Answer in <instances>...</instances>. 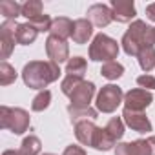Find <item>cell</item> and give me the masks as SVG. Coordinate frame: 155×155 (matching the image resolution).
Segmentation results:
<instances>
[{
    "label": "cell",
    "mask_w": 155,
    "mask_h": 155,
    "mask_svg": "<svg viewBox=\"0 0 155 155\" xmlns=\"http://www.w3.org/2000/svg\"><path fill=\"white\" fill-rule=\"evenodd\" d=\"M60 77V68L58 64L48 60V62H42V60H33L29 64L24 66L22 69V79H24V84L33 88V90H42L55 82Z\"/></svg>",
    "instance_id": "obj_1"
},
{
    "label": "cell",
    "mask_w": 155,
    "mask_h": 155,
    "mask_svg": "<svg viewBox=\"0 0 155 155\" xmlns=\"http://www.w3.org/2000/svg\"><path fill=\"white\" fill-rule=\"evenodd\" d=\"M122 49L130 57H139V53L146 48H153L155 44V28L146 26L142 20L131 22L128 31L122 37Z\"/></svg>",
    "instance_id": "obj_2"
},
{
    "label": "cell",
    "mask_w": 155,
    "mask_h": 155,
    "mask_svg": "<svg viewBox=\"0 0 155 155\" xmlns=\"http://www.w3.org/2000/svg\"><path fill=\"white\" fill-rule=\"evenodd\" d=\"M60 88H62V93L69 97L71 108H90V102L95 95V84L84 79H79V77L66 75Z\"/></svg>",
    "instance_id": "obj_3"
},
{
    "label": "cell",
    "mask_w": 155,
    "mask_h": 155,
    "mask_svg": "<svg viewBox=\"0 0 155 155\" xmlns=\"http://www.w3.org/2000/svg\"><path fill=\"white\" fill-rule=\"evenodd\" d=\"M119 55V44L111 37L99 33L90 46V58L95 62H113Z\"/></svg>",
    "instance_id": "obj_4"
},
{
    "label": "cell",
    "mask_w": 155,
    "mask_h": 155,
    "mask_svg": "<svg viewBox=\"0 0 155 155\" xmlns=\"http://www.w3.org/2000/svg\"><path fill=\"white\" fill-rule=\"evenodd\" d=\"M0 126L15 135H20L29 128V113L22 108L2 106L0 108Z\"/></svg>",
    "instance_id": "obj_5"
},
{
    "label": "cell",
    "mask_w": 155,
    "mask_h": 155,
    "mask_svg": "<svg viewBox=\"0 0 155 155\" xmlns=\"http://www.w3.org/2000/svg\"><path fill=\"white\" fill-rule=\"evenodd\" d=\"M120 102H124L122 90L119 86H115V84H108V86H102V90L99 91L95 104H97V111L113 113Z\"/></svg>",
    "instance_id": "obj_6"
},
{
    "label": "cell",
    "mask_w": 155,
    "mask_h": 155,
    "mask_svg": "<svg viewBox=\"0 0 155 155\" xmlns=\"http://www.w3.org/2000/svg\"><path fill=\"white\" fill-rule=\"evenodd\" d=\"M115 155H155V135L135 142H120L115 148Z\"/></svg>",
    "instance_id": "obj_7"
},
{
    "label": "cell",
    "mask_w": 155,
    "mask_h": 155,
    "mask_svg": "<svg viewBox=\"0 0 155 155\" xmlns=\"http://www.w3.org/2000/svg\"><path fill=\"white\" fill-rule=\"evenodd\" d=\"M17 28H18V24L15 20H4L2 26H0V57L2 58H8L15 48Z\"/></svg>",
    "instance_id": "obj_8"
},
{
    "label": "cell",
    "mask_w": 155,
    "mask_h": 155,
    "mask_svg": "<svg viewBox=\"0 0 155 155\" xmlns=\"http://www.w3.org/2000/svg\"><path fill=\"white\" fill-rule=\"evenodd\" d=\"M153 102V95L148 90L137 88V90H130L124 95V108L131 110V111H144L150 104Z\"/></svg>",
    "instance_id": "obj_9"
},
{
    "label": "cell",
    "mask_w": 155,
    "mask_h": 155,
    "mask_svg": "<svg viewBox=\"0 0 155 155\" xmlns=\"http://www.w3.org/2000/svg\"><path fill=\"white\" fill-rule=\"evenodd\" d=\"M46 53L51 58V62H55L58 66L62 62L69 60V48H68L66 40H62L58 37H53V35H49L48 40H46Z\"/></svg>",
    "instance_id": "obj_10"
},
{
    "label": "cell",
    "mask_w": 155,
    "mask_h": 155,
    "mask_svg": "<svg viewBox=\"0 0 155 155\" xmlns=\"http://www.w3.org/2000/svg\"><path fill=\"white\" fill-rule=\"evenodd\" d=\"M122 120L128 128H131L133 131H139V133H146V131H151V122L148 120V117L144 115V111H131V110H126L122 111Z\"/></svg>",
    "instance_id": "obj_11"
},
{
    "label": "cell",
    "mask_w": 155,
    "mask_h": 155,
    "mask_svg": "<svg viewBox=\"0 0 155 155\" xmlns=\"http://www.w3.org/2000/svg\"><path fill=\"white\" fill-rule=\"evenodd\" d=\"M111 11L113 20L126 24L135 17V4L131 0H111Z\"/></svg>",
    "instance_id": "obj_12"
},
{
    "label": "cell",
    "mask_w": 155,
    "mask_h": 155,
    "mask_svg": "<svg viewBox=\"0 0 155 155\" xmlns=\"http://www.w3.org/2000/svg\"><path fill=\"white\" fill-rule=\"evenodd\" d=\"M88 17L97 28H106L113 20V11L104 4H93L88 9Z\"/></svg>",
    "instance_id": "obj_13"
},
{
    "label": "cell",
    "mask_w": 155,
    "mask_h": 155,
    "mask_svg": "<svg viewBox=\"0 0 155 155\" xmlns=\"http://www.w3.org/2000/svg\"><path fill=\"white\" fill-rule=\"evenodd\" d=\"M93 35V26L88 18H79L73 22V33L71 38L75 44H86Z\"/></svg>",
    "instance_id": "obj_14"
},
{
    "label": "cell",
    "mask_w": 155,
    "mask_h": 155,
    "mask_svg": "<svg viewBox=\"0 0 155 155\" xmlns=\"http://www.w3.org/2000/svg\"><path fill=\"white\" fill-rule=\"evenodd\" d=\"M99 126L93 124V120H82L75 124V135L79 139V142H82L84 146H91L93 144V137Z\"/></svg>",
    "instance_id": "obj_15"
},
{
    "label": "cell",
    "mask_w": 155,
    "mask_h": 155,
    "mask_svg": "<svg viewBox=\"0 0 155 155\" xmlns=\"http://www.w3.org/2000/svg\"><path fill=\"white\" fill-rule=\"evenodd\" d=\"M49 33H51L53 37H58V38H62V40H66V38L71 37V33H73V22H71L69 18H66V17H58V18L53 20Z\"/></svg>",
    "instance_id": "obj_16"
},
{
    "label": "cell",
    "mask_w": 155,
    "mask_h": 155,
    "mask_svg": "<svg viewBox=\"0 0 155 155\" xmlns=\"http://www.w3.org/2000/svg\"><path fill=\"white\" fill-rule=\"evenodd\" d=\"M115 139L110 135V131L106 130V128H97V131H95V137H93V148L95 150H101V151H108V150H111V146H115Z\"/></svg>",
    "instance_id": "obj_17"
},
{
    "label": "cell",
    "mask_w": 155,
    "mask_h": 155,
    "mask_svg": "<svg viewBox=\"0 0 155 155\" xmlns=\"http://www.w3.org/2000/svg\"><path fill=\"white\" fill-rule=\"evenodd\" d=\"M68 113H69V119L73 124L97 119V110H93V108H71V106H68Z\"/></svg>",
    "instance_id": "obj_18"
},
{
    "label": "cell",
    "mask_w": 155,
    "mask_h": 155,
    "mask_svg": "<svg viewBox=\"0 0 155 155\" xmlns=\"http://www.w3.org/2000/svg\"><path fill=\"white\" fill-rule=\"evenodd\" d=\"M38 31L28 22V24H18L17 28V42L22 44V46H28V44H33L35 38H37Z\"/></svg>",
    "instance_id": "obj_19"
},
{
    "label": "cell",
    "mask_w": 155,
    "mask_h": 155,
    "mask_svg": "<svg viewBox=\"0 0 155 155\" xmlns=\"http://www.w3.org/2000/svg\"><path fill=\"white\" fill-rule=\"evenodd\" d=\"M66 73L69 77H79V79H82L84 73H86V60L82 57H73L68 60L66 64Z\"/></svg>",
    "instance_id": "obj_20"
},
{
    "label": "cell",
    "mask_w": 155,
    "mask_h": 155,
    "mask_svg": "<svg viewBox=\"0 0 155 155\" xmlns=\"http://www.w3.org/2000/svg\"><path fill=\"white\" fill-rule=\"evenodd\" d=\"M0 13L4 15L6 20H15L18 15H22V6L13 0H4V2H0Z\"/></svg>",
    "instance_id": "obj_21"
},
{
    "label": "cell",
    "mask_w": 155,
    "mask_h": 155,
    "mask_svg": "<svg viewBox=\"0 0 155 155\" xmlns=\"http://www.w3.org/2000/svg\"><path fill=\"white\" fill-rule=\"evenodd\" d=\"M122 73H124V66H122V64H119L117 60L102 64V69H101V75H102V77H106L108 81H117Z\"/></svg>",
    "instance_id": "obj_22"
},
{
    "label": "cell",
    "mask_w": 155,
    "mask_h": 155,
    "mask_svg": "<svg viewBox=\"0 0 155 155\" xmlns=\"http://www.w3.org/2000/svg\"><path fill=\"white\" fill-rule=\"evenodd\" d=\"M22 15L28 20H33V18L44 15L42 13V2L40 0H28L26 4H22Z\"/></svg>",
    "instance_id": "obj_23"
},
{
    "label": "cell",
    "mask_w": 155,
    "mask_h": 155,
    "mask_svg": "<svg viewBox=\"0 0 155 155\" xmlns=\"http://www.w3.org/2000/svg\"><path fill=\"white\" fill-rule=\"evenodd\" d=\"M139 66L144 69V71H151L155 68V49L153 48H146L139 53Z\"/></svg>",
    "instance_id": "obj_24"
},
{
    "label": "cell",
    "mask_w": 155,
    "mask_h": 155,
    "mask_svg": "<svg viewBox=\"0 0 155 155\" xmlns=\"http://www.w3.org/2000/svg\"><path fill=\"white\" fill-rule=\"evenodd\" d=\"M40 148H42L40 140H38L35 135H29V137H26V139L22 140L20 151H22V155H38V153H40Z\"/></svg>",
    "instance_id": "obj_25"
},
{
    "label": "cell",
    "mask_w": 155,
    "mask_h": 155,
    "mask_svg": "<svg viewBox=\"0 0 155 155\" xmlns=\"http://www.w3.org/2000/svg\"><path fill=\"white\" fill-rule=\"evenodd\" d=\"M17 79V71L13 66H9L8 62H2L0 64V84L2 86H8L11 82H15Z\"/></svg>",
    "instance_id": "obj_26"
},
{
    "label": "cell",
    "mask_w": 155,
    "mask_h": 155,
    "mask_svg": "<svg viewBox=\"0 0 155 155\" xmlns=\"http://www.w3.org/2000/svg\"><path fill=\"white\" fill-rule=\"evenodd\" d=\"M51 102V91L49 90H44L40 91L35 99H33V104H31V110L33 111H44Z\"/></svg>",
    "instance_id": "obj_27"
},
{
    "label": "cell",
    "mask_w": 155,
    "mask_h": 155,
    "mask_svg": "<svg viewBox=\"0 0 155 155\" xmlns=\"http://www.w3.org/2000/svg\"><path fill=\"white\" fill-rule=\"evenodd\" d=\"M106 130L110 131V135H111L115 140H120L122 135H124V120H122L120 117H113V119L108 122Z\"/></svg>",
    "instance_id": "obj_28"
},
{
    "label": "cell",
    "mask_w": 155,
    "mask_h": 155,
    "mask_svg": "<svg viewBox=\"0 0 155 155\" xmlns=\"http://www.w3.org/2000/svg\"><path fill=\"white\" fill-rule=\"evenodd\" d=\"M29 24H31V26L40 33V31H49V29H51L53 20L49 18V15H40V17H37V18L29 20Z\"/></svg>",
    "instance_id": "obj_29"
},
{
    "label": "cell",
    "mask_w": 155,
    "mask_h": 155,
    "mask_svg": "<svg viewBox=\"0 0 155 155\" xmlns=\"http://www.w3.org/2000/svg\"><path fill=\"white\" fill-rule=\"evenodd\" d=\"M137 84L142 88V90H155V77L151 75H140L139 79H137Z\"/></svg>",
    "instance_id": "obj_30"
},
{
    "label": "cell",
    "mask_w": 155,
    "mask_h": 155,
    "mask_svg": "<svg viewBox=\"0 0 155 155\" xmlns=\"http://www.w3.org/2000/svg\"><path fill=\"white\" fill-rule=\"evenodd\" d=\"M62 155H86V151H84L81 146H73V144H71V146H68V148L64 150Z\"/></svg>",
    "instance_id": "obj_31"
},
{
    "label": "cell",
    "mask_w": 155,
    "mask_h": 155,
    "mask_svg": "<svg viewBox=\"0 0 155 155\" xmlns=\"http://www.w3.org/2000/svg\"><path fill=\"white\" fill-rule=\"evenodd\" d=\"M146 15H148V18H150V20H153V22H155V2H153V4H150V6H146Z\"/></svg>",
    "instance_id": "obj_32"
},
{
    "label": "cell",
    "mask_w": 155,
    "mask_h": 155,
    "mask_svg": "<svg viewBox=\"0 0 155 155\" xmlns=\"http://www.w3.org/2000/svg\"><path fill=\"white\" fill-rule=\"evenodd\" d=\"M2 155H22V151L18 150V151H15V150H8V151H4Z\"/></svg>",
    "instance_id": "obj_33"
},
{
    "label": "cell",
    "mask_w": 155,
    "mask_h": 155,
    "mask_svg": "<svg viewBox=\"0 0 155 155\" xmlns=\"http://www.w3.org/2000/svg\"><path fill=\"white\" fill-rule=\"evenodd\" d=\"M44 155H55V153H44Z\"/></svg>",
    "instance_id": "obj_34"
}]
</instances>
